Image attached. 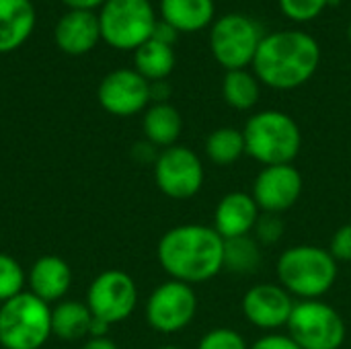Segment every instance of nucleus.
I'll list each match as a JSON object with an SVG mask.
<instances>
[{"label": "nucleus", "mask_w": 351, "mask_h": 349, "mask_svg": "<svg viewBox=\"0 0 351 349\" xmlns=\"http://www.w3.org/2000/svg\"><path fill=\"white\" fill-rule=\"evenodd\" d=\"M156 257L171 280L206 284L224 269V239L214 226L181 224L160 237Z\"/></svg>", "instance_id": "1"}, {"label": "nucleus", "mask_w": 351, "mask_h": 349, "mask_svg": "<svg viewBox=\"0 0 351 349\" xmlns=\"http://www.w3.org/2000/svg\"><path fill=\"white\" fill-rule=\"evenodd\" d=\"M321 66L319 41L300 29L263 35L253 60V74L276 91H294L306 84Z\"/></svg>", "instance_id": "2"}, {"label": "nucleus", "mask_w": 351, "mask_h": 349, "mask_svg": "<svg viewBox=\"0 0 351 349\" xmlns=\"http://www.w3.org/2000/svg\"><path fill=\"white\" fill-rule=\"evenodd\" d=\"M278 284L298 300H321L337 282L339 265L329 249L294 245L276 263Z\"/></svg>", "instance_id": "3"}, {"label": "nucleus", "mask_w": 351, "mask_h": 349, "mask_svg": "<svg viewBox=\"0 0 351 349\" xmlns=\"http://www.w3.org/2000/svg\"><path fill=\"white\" fill-rule=\"evenodd\" d=\"M245 152L263 167L292 165L302 148V132L296 119L280 109L253 113L245 128Z\"/></svg>", "instance_id": "4"}, {"label": "nucleus", "mask_w": 351, "mask_h": 349, "mask_svg": "<svg viewBox=\"0 0 351 349\" xmlns=\"http://www.w3.org/2000/svg\"><path fill=\"white\" fill-rule=\"evenodd\" d=\"M51 337V309L31 292L0 304V346L4 349H41Z\"/></svg>", "instance_id": "5"}, {"label": "nucleus", "mask_w": 351, "mask_h": 349, "mask_svg": "<svg viewBox=\"0 0 351 349\" xmlns=\"http://www.w3.org/2000/svg\"><path fill=\"white\" fill-rule=\"evenodd\" d=\"M261 39L263 33L259 23L241 12L222 14L210 27L212 56L226 72L253 66Z\"/></svg>", "instance_id": "6"}, {"label": "nucleus", "mask_w": 351, "mask_h": 349, "mask_svg": "<svg viewBox=\"0 0 351 349\" xmlns=\"http://www.w3.org/2000/svg\"><path fill=\"white\" fill-rule=\"evenodd\" d=\"M101 39L115 49H138L152 37L156 14L150 0H107L99 12Z\"/></svg>", "instance_id": "7"}, {"label": "nucleus", "mask_w": 351, "mask_h": 349, "mask_svg": "<svg viewBox=\"0 0 351 349\" xmlns=\"http://www.w3.org/2000/svg\"><path fill=\"white\" fill-rule=\"evenodd\" d=\"M286 329L300 349H341L348 335L339 311L323 300H298Z\"/></svg>", "instance_id": "8"}, {"label": "nucleus", "mask_w": 351, "mask_h": 349, "mask_svg": "<svg viewBox=\"0 0 351 349\" xmlns=\"http://www.w3.org/2000/svg\"><path fill=\"white\" fill-rule=\"evenodd\" d=\"M204 179V163L195 150L175 144L158 152L154 163V181L167 197L177 202L191 200L202 191Z\"/></svg>", "instance_id": "9"}, {"label": "nucleus", "mask_w": 351, "mask_h": 349, "mask_svg": "<svg viewBox=\"0 0 351 349\" xmlns=\"http://www.w3.org/2000/svg\"><path fill=\"white\" fill-rule=\"evenodd\" d=\"M86 306L90 315L109 327L132 317L138 306V286L132 276L119 269L99 274L86 292Z\"/></svg>", "instance_id": "10"}, {"label": "nucleus", "mask_w": 351, "mask_h": 349, "mask_svg": "<svg viewBox=\"0 0 351 349\" xmlns=\"http://www.w3.org/2000/svg\"><path fill=\"white\" fill-rule=\"evenodd\" d=\"M197 315V296L193 286L169 280L152 290L146 300L148 325L165 335L187 329Z\"/></svg>", "instance_id": "11"}, {"label": "nucleus", "mask_w": 351, "mask_h": 349, "mask_svg": "<svg viewBox=\"0 0 351 349\" xmlns=\"http://www.w3.org/2000/svg\"><path fill=\"white\" fill-rule=\"evenodd\" d=\"M304 179L294 165L263 167L253 181V200L265 214L282 216L302 195Z\"/></svg>", "instance_id": "12"}, {"label": "nucleus", "mask_w": 351, "mask_h": 349, "mask_svg": "<svg viewBox=\"0 0 351 349\" xmlns=\"http://www.w3.org/2000/svg\"><path fill=\"white\" fill-rule=\"evenodd\" d=\"M101 107L117 117H130L144 111L150 103V82L130 68L109 72L97 91Z\"/></svg>", "instance_id": "13"}, {"label": "nucleus", "mask_w": 351, "mask_h": 349, "mask_svg": "<svg viewBox=\"0 0 351 349\" xmlns=\"http://www.w3.org/2000/svg\"><path fill=\"white\" fill-rule=\"evenodd\" d=\"M294 304L296 300L280 284H255L245 292L241 309L249 325L278 333L288 325Z\"/></svg>", "instance_id": "14"}, {"label": "nucleus", "mask_w": 351, "mask_h": 349, "mask_svg": "<svg viewBox=\"0 0 351 349\" xmlns=\"http://www.w3.org/2000/svg\"><path fill=\"white\" fill-rule=\"evenodd\" d=\"M259 216H261V210L251 193L230 191L218 202V206L214 210L212 226L224 241L249 237L253 232Z\"/></svg>", "instance_id": "15"}, {"label": "nucleus", "mask_w": 351, "mask_h": 349, "mask_svg": "<svg viewBox=\"0 0 351 349\" xmlns=\"http://www.w3.org/2000/svg\"><path fill=\"white\" fill-rule=\"evenodd\" d=\"M56 43L70 56L90 51L101 39L99 16L93 10H68L56 25Z\"/></svg>", "instance_id": "16"}, {"label": "nucleus", "mask_w": 351, "mask_h": 349, "mask_svg": "<svg viewBox=\"0 0 351 349\" xmlns=\"http://www.w3.org/2000/svg\"><path fill=\"white\" fill-rule=\"evenodd\" d=\"M27 282L31 288L29 292L45 304L62 302L72 286V269L62 257L43 255L31 265Z\"/></svg>", "instance_id": "17"}, {"label": "nucleus", "mask_w": 351, "mask_h": 349, "mask_svg": "<svg viewBox=\"0 0 351 349\" xmlns=\"http://www.w3.org/2000/svg\"><path fill=\"white\" fill-rule=\"evenodd\" d=\"M35 27L31 0H0V53L21 47Z\"/></svg>", "instance_id": "18"}, {"label": "nucleus", "mask_w": 351, "mask_h": 349, "mask_svg": "<svg viewBox=\"0 0 351 349\" xmlns=\"http://www.w3.org/2000/svg\"><path fill=\"white\" fill-rule=\"evenodd\" d=\"M160 14L179 33H197L212 27L216 4L214 0H160Z\"/></svg>", "instance_id": "19"}, {"label": "nucleus", "mask_w": 351, "mask_h": 349, "mask_svg": "<svg viewBox=\"0 0 351 349\" xmlns=\"http://www.w3.org/2000/svg\"><path fill=\"white\" fill-rule=\"evenodd\" d=\"M146 140L156 148H171L183 132V117L171 103H152L142 119Z\"/></svg>", "instance_id": "20"}, {"label": "nucleus", "mask_w": 351, "mask_h": 349, "mask_svg": "<svg viewBox=\"0 0 351 349\" xmlns=\"http://www.w3.org/2000/svg\"><path fill=\"white\" fill-rule=\"evenodd\" d=\"M93 327V315L86 306V302H76V300H62L51 309V335L66 339V341H76L86 335H90Z\"/></svg>", "instance_id": "21"}, {"label": "nucleus", "mask_w": 351, "mask_h": 349, "mask_svg": "<svg viewBox=\"0 0 351 349\" xmlns=\"http://www.w3.org/2000/svg\"><path fill=\"white\" fill-rule=\"evenodd\" d=\"M134 70L142 74L148 82L167 80V76L175 68V49L171 45L148 39L134 51Z\"/></svg>", "instance_id": "22"}, {"label": "nucleus", "mask_w": 351, "mask_h": 349, "mask_svg": "<svg viewBox=\"0 0 351 349\" xmlns=\"http://www.w3.org/2000/svg\"><path fill=\"white\" fill-rule=\"evenodd\" d=\"M222 95L228 107L237 111H249L259 103L261 82L259 78L245 70H228L222 80Z\"/></svg>", "instance_id": "23"}, {"label": "nucleus", "mask_w": 351, "mask_h": 349, "mask_svg": "<svg viewBox=\"0 0 351 349\" xmlns=\"http://www.w3.org/2000/svg\"><path fill=\"white\" fill-rule=\"evenodd\" d=\"M245 138L243 130L237 128H218L206 140V156L216 167H230L245 156Z\"/></svg>", "instance_id": "24"}, {"label": "nucleus", "mask_w": 351, "mask_h": 349, "mask_svg": "<svg viewBox=\"0 0 351 349\" xmlns=\"http://www.w3.org/2000/svg\"><path fill=\"white\" fill-rule=\"evenodd\" d=\"M261 265V245L249 234L224 241V269L239 276L255 274Z\"/></svg>", "instance_id": "25"}, {"label": "nucleus", "mask_w": 351, "mask_h": 349, "mask_svg": "<svg viewBox=\"0 0 351 349\" xmlns=\"http://www.w3.org/2000/svg\"><path fill=\"white\" fill-rule=\"evenodd\" d=\"M25 282L27 278L21 263L10 255L0 253V304L19 296L23 292Z\"/></svg>", "instance_id": "26"}, {"label": "nucleus", "mask_w": 351, "mask_h": 349, "mask_svg": "<svg viewBox=\"0 0 351 349\" xmlns=\"http://www.w3.org/2000/svg\"><path fill=\"white\" fill-rule=\"evenodd\" d=\"M280 10L294 23H308L323 14L329 0H278Z\"/></svg>", "instance_id": "27"}, {"label": "nucleus", "mask_w": 351, "mask_h": 349, "mask_svg": "<svg viewBox=\"0 0 351 349\" xmlns=\"http://www.w3.org/2000/svg\"><path fill=\"white\" fill-rule=\"evenodd\" d=\"M247 339L230 327L210 329L197 344V349H249Z\"/></svg>", "instance_id": "28"}, {"label": "nucleus", "mask_w": 351, "mask_h": 349, "mask_svg": "<svg viewBox=\"0 0 351 349\" xmlns=\"http://www.w3.org/2000/svg\"><path fill=\"white\" fill-rule=\"evenodd\" d=\"M284 237V220L278 214H265L261 212L255 228H253V239L259 245H276Z\"/></svg>", "instance_id": "29"}, {"label": "nucleus", "mask_w": 351, "mask_h": 349, "mask_svg": "<svg viewBox=\"0 0 351 349\" xmlns=\"http://www.w3.org/2000/svg\"><path fill=\"white\" fill-rule=\"evenodd\" d=\"M329 253L339 263H351V222L339 226L329 243Z\"/></svg>", "instance_id": "30"}, {"label": "nucleus", "mask_w": 351, "mask_h": 349, "mask_svg": "<svg viewBox=\"0 0 351 349\" xmlns=\"http://www.w3.org/2000/svg\"><path fill=\"white\" fill-rule=\"evenodd\" d=\"M249 349H300L288 333H265Z\"/></svg>", "instance_id": "31"}, {"label": "nucleus", "mask_w": 351, "mask_h": 349, "mask_svg": "<svg viewBox=\"0 0 351 349\" xmlns=\"http://www.w3.org/2000/svg\"><path fill=\"white\" fill-rule=\"evenodd\" d=\"M177 37H179V31L175 29V27H171L167 21H156V25H154V31H152V37L150 39H154V41H158V43H165V45H175V41H177Z\"/></svg>", "instance_id": "32"}, {"label": "nucleus", "mask_w": 351, "mask_h": 349, "mask_svg": "<svg viewBox=\"0 0 351 349\" xmlns=\"http://www.w3.org/2000/svg\"><path fill=\"white\" fill-rule=\"evenodd\" d=\"M132 154H134V158H138V160H142V163H156V158H158V152H156V146H152L148 140L146 142H140V144H136L134 146V150H132Z\"/></svg>", "instance_id": "33"}, {"label": "nucleus", "mask_w": 351, "mask_h": 349, "mask_svg": "<svg viewBox=\"0 0 351 349\" xmlns=\"http://www.w3.org/2000/svg\"><path fill=\"white\" fill-rule=\"evenodd\" d=\"M171 97V84L167 80L150 82V101L154 103H169Z\"/></svg>", "instance_id": "34"}, {"label": "nucleus", "mask_w": 351, "mask_h": 349, "mask_svg": "<svg viewBox=\"0 0 351 349\" xmlns=\"http://www.w3.org/2000/svg\"><path fill=\"white\" fill-rule=\"evenodd\" d=\"M64 4H68L72 10H93L101 4H105L107 0H62Z\"/></svg>", "instance_id": "35"}, {"label": "nucleus", "mask_w": 351, "mask_h": 349, "mask_svg": "<svg viewBox=\"0 0 351 349\" xmlns=\"http://www.w3.org/2000/svg\"><path fill=\"white\" fill-rule=\"evenodd\" d=\"M80 349H117V346L109 337H90Z\"/></svg>", "instance_id": "36"}, {"label": "nucleus", "mask_w": 351, "mask_h": 349, "mask_svg": "<svg viewBox=\"0 0 351 349\" xmlns=\"http://www.w3.org/2000/svg\"><path fill=\"white\" fill-rule=\"evenodd\" d=\"M158 349H181L179 346H162V348H158Z\"/></svg>", "instance_id": "37"}, {"label": "nucleus", "mask_w": 351, "mask_h": 349, "mask_svg": "<svg viewBox=\"0 0 351 349\" xmlns=\"http://www.w3.org/2000/svg\"><path fill=\"white\" fill-rule=\"evenodd\" d=\"M348 37H350V41H351V19H350V27H348Z\"/></svg>", "instance_id": "38"}]
</instances>
